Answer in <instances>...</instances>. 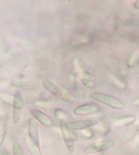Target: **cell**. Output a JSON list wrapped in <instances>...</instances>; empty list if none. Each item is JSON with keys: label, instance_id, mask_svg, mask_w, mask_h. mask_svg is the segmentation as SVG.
Listing matches in <instances>:
<instances>
[{"label": "cell", "instance_id": "1", "mask_svg": "<svg viewBox=\"0 0 139 155\" xmlns=\"http://www.w3.org/2000/svg\"><path fill=\"white\" fill-rule=\"evenodd\" d=\"M90 97L95 101L116 109H122L124 108L122 102L112 96L102 92H93L90 94Z\"/></svg>", "mask_w": 139, "mask_h": 155}, {"label": "cell", "instance_id": "2", "mask_svg": "<svg viewBox=\"0 0 139 155\" xmlns=\"http://www.w3.org/2000/svg\"><path fill=\"white\" fill-rule=\"evenodd\" d=\"M114 145V143L112 140H104L100 141V142H96L92 143L88 146L84 148L83 152L84 153L87 154H91L100 152L104 150L109 149Z\"/></svg>", "mask_w": 139, "mask_h": 155}, {"label": "cell", "instance_id": "3", "mask_svg": "<svg viewBox=\"0 0 139 155\" xmlns=\"http://www.w3.org/2000/svg\"><path fill=\"white\" fill-rule=\"evenodd\" d=\"M28 131L29 137L33 142L40 146V136L39 129H38V123L33 117H30L28 122Z\"/></svg>", "mask_w": 139, "mask_h": 155}, {"label": "cell", "instance_id": "4", "mask_svg": "<svg viewBox=\"0 0 139 155\" xmlns=\"http://www.w3.org/2000/svg\"><path fill=\"white\" fill-rule=\"evenodd\" d=\"M100 107L96 104H84L75 107L73 113L77 115H87L98 113Z\"/></svg>", "mask_w": 139, "mask_h": 155}, {"label": "cell", "instance_id": "5", "mask_svg": "<svg viewBox=\"0 0 139 155\" xmlns=\"http://www.w3.org/2000/svg\"><path fill=\"white\" fill-rule=\"evenodd\" d=\"M60 128L64 141H74L77 140V136L70 128L67 121L60 120Z\"/></svg>", "mask_w": 139, "mask_h": 155}, {"label": "cell", "instance_id": "6", "mask_svg": "<svg viewBox=\"0 0 139 155\" xmlns=\"http://www.w3.org/2000/svg\"><path fill=\"white\" fill-rule=\"evenodd\" d=\"M31 114L34 117V119L38 120L41 124L45 125L46 127H52L53 124L51 118L48 117L46 114L42 110H38V109H34L31 111Z\"/></svg>", "mask_w": 139, "mask_h": 155}, {"label": "cell", "instance_id": "7", "mask_svg": "<svg viewBox=\"0 0 139 155\" xmlns=\"http://www.w3.org/2000/svg\"><path fill=\"white\" fill-rule=\"evenodd\" d=\"M94 124L93 120H78L72 122L69 124L70 128L72 130H75V131H78V130H85L88 128H90Z\"/></svg>", "mask_w": 139, "mask_h": 155}, {"label": "cell", "instance_id": "8", "mask_svg": "<svg viewBox=\"0 0 139 155\" xmlns=\"http://www.w3.org/2000/svg\"><path fill=\"white\" fill-rule=\"evenodd\" d=\"M43 85L44 87L49 92L51 93L54 96H59L61 94V91L59 90L58 87L54 84L53 82L49 81L48 79H44L42 81Z\"/></svg>", "mask_w": 139, "mask_h": 155}, {"label": "cell", "instance_id": "9", "mask_svg": "<svg viewBox=\"0 0 139 155\" xmlns=\"http://www.w3.org/2000/svg\"><path fill=\"white\" fill-rule=\"evenodd\" d=\"M25 141H26L27 147H28V150L31 155H42L40 150V146H38L37 145L35 144L29 136L26 137Z\"/></svg>", "mask_w": 139, "mask_h": 155}, {"label": "cell", "instance_id": "10", "mask_svg": "<svg viewBox=\"0 0 139 155\" xmlns=\"http://www.w3.org/2000/svg\"><path fill=\"white\" fill-rule=\"evenodd\" d=\"M13 106L14 109H19V110H22L24 107V101L20 92H17L13 97Z\"/></svg>", "mask_w": 139, "mask_h": 155}, {"label": "cell", "instance_id": "11", "mask_svg": "<svg viewBox=\"0 0 139 155\" xmlns=\"http://www.w3.org/2000/svg\"><path fill=\"white\" fill-rule=\"evenodd\" d=\"M134 120V117H132V116H129V117L122 118V119L116 120V122L114 123L113 126H114L115 127H124V126H125V125L131 123Z\"/></svg>", "mask_w": 139, "mask_h": 155}, {"label": "cell", "instance_id": "12", "mask_svg": "<svg viewBox=\"0 0 139 155\" xmlns=\"http://www.w3.org/2000/svg\"><path fill=\"white\" fill-rule=\"evenodd\" d=\"M12 84L14 86L18 87H21L25 89V90H32V89H35L36 86L33 85V84H30L29 83H24V82H17L15 81L12 83Z\"/></svg>", "mask_w": 139, "mask_h": 155}, {"label": "cell", "instance_id": "13", "mask_svg": "<svg viewBox=\"0 0 139 155\" xmlns=\"http://www.w3.org/2000/svg\"><path fill=\"white\" fill-rule=\"evenodd\" d=\"M12 149L13 155H24L22 147L17 140H14L13 142Z\"/></svg>", "mask_w": 139, "mask_h": 155}, {"label": "cell", "instance_id": "14", "mask_svg": "<svg viewBox=\"0 0 139 155\" xmlns=\"http://www.w3.org/2000/svg\"><path fill=\"white\" fill-rule=\"evenodd\" d=\"M6 134V127L5 122L4 120H0V145L2 144L4 142V137H5Z\"/></svg>", "mask_w": 139, "mask_h": 155}, {"label": "cell", "instance_id": "15", "mask_svg": "<svg viewBox=\"0 0 139 155\" xmlns=\"http://www.w3.org/2000/svg\"><path fill=\"white\" fill-rule=\"evenodd\" d=\"M22 116V110H19V109H14L13 108V122L15 124H17L21 120Z\"/></svg>", "mask_w": 139, "mask_h": 155}, {"label": "cell", "instance_id": "16", "mask_svg": "<svg viewBox=\"0 0 139 155\" xmlns=\"http://www.w3.org/2000/svg\"><path fill=\"white\" fill-rule=\"evenodd\" d=\"M55 114L57 117L58 119H59L60 120H65L67 121V118H66V115L64 113L63 110H60V109H57L56 110Z\"/></svg>", "mask_w": 139, "mask_h": 155}, {"label": "cell", "instance_id": "17", "mask_svg": "<svg viewBox=\"0 0 139 155\" xmlns=\"http://www.w3.org/2000/svg\"><path fill=\"white\" fill-rule=\"evenodd\" d=\"M65 146L70 152H73L75 149V145L74 141H65Z\"/></svg>", "mask_w": 139, "mask_h": 155}, {"label": "cell", "instance_id": "18", "mask_svg": "<svg viewBox=\"0 0 139 155\" xmlns=\"http://www.w3.org/2000/svg\"><path fill=\"white\" fill-rule=\"evenodd\" d=\"M139 58V53L138 52H136L135 53H134L133 55H132L131 58L130 59V60L129 61V66H133L134 64L136 63V60H137V59Z\"/></svg>", "mask_w": 139, "mask_h": 155}, {"label": "cell", "instance_id": "19", "mask_svg": "<svg viewBox=\"0 0 139 155\" xmlns=\"http://www.w3.org/2000/svg\"><path fill=\"white\" fill-rule=\"evenodd\" d=\"M82 83H83L84 85L86 87H91V86H93V82L91 81H89V80H88V79H84L82 81Z\"/></svg>", "mask_w": 139, "mask_h": 155}, {"label": "cell", "instance_id": "20", "mask_svg": "<svg viewBox=\"0 0 139 155\" xmlns=\"http://www.w3.org/2000/svg\"><path fill=\"white\" fill-rule=\"evenodd\" d=\"M134 104H135V105H137V106H139V99L138 100H136V101L134 102Z\"/></svg>", "mask_w": 139, "mask_h": 155}, {"label": "cell", "instance_id": "21", "mask_svg": "<svg viewBox=\"0 0 139 155\" xmlns=\"http://www.w3.org/2000/svg\"><path fill=\"white\" fill-rule=\"evenodd\" d=\"M135 141H136V142H139V135L137 136V137H136V138L135 139Z\"/></svg>", "mask_w": 139, "mask_h": 155}, {"label": "cell", "instance_id": "22", "mask_svg": "<svg viewBox=\"0 0 139 155\" xmlns=\"http://www.w3.org/2000/svg\"><path fill=\"white\" fill-rule=\"evenodd\" d=\"M138 130H139V126H138Z\"/></svg>", "mask_w": 139, "mask_h": 155}]
</instances>
